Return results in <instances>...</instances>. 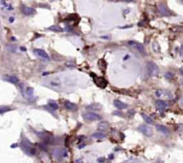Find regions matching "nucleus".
<instances>
[{"label": "nucleus", "mask_w": 183, "mask_h": 163, "mask_svg": "<svg viewBox=\"0 0 183 163\" xmlns=\"http://www.w3.org/2000/svg\"><path fill=\"white\" fill-rule=\"evenodd\" d=\"M146 67H148V74L150 75V76L155 77V76H157V75L159 74V73H160L159 67H158V66L155 64V62L149 61V62L148 63V64H146Z\"/></svg>", "instance_id": "f257e3e1"}, {"label": "nucleus", "mask_w": 183, "mask_h": 163, "mask_svg": "<svg viewBox=\"0 0 183 163\" xmlns=\"http://www.w3.org/2000/svg\"><path fill=\"white\" fill-rule=\"evenodd\" d=\"M21 146L22 150L27 154H29V155H34L35 154V149L32 147V145L29 142H27V141H22Z\"/></svg>", "instance_id": "f03ea898"}, {"label": "nucleus", "mask_w": 183, "mask_h": 163, "mask_svg": "<svg viewBox=\"0 0 183 163\" xmlns=\"http://www.w3.org/2000/svg\"><path fill=\"white\" fill-rule=\"evenodd\" d=\"M33 53L37 56L39 57L40 58H41L42 60H45V61H49L50 60V57L48 56V54L45 51V50L43 49H40V48H35L33 50Z\"/></svg>", "instance_id": "7ed1b4c3"}, {"label": "nucleus", "mask_w": 183, "mask_h": 163, "mask_svg": "<svg viewBox=\"0 0 183 163\" xmlns=\"http://www.w3.org/2000/svg\"><path fill=\"white\" fill-rule=\"evenodd\" d=\"M83 118L85 120H88V121H96V120H100L102 118L100 115L96 114L95 112H88V113H85L83 115Z\"/></svg>", "instance_id": "20e7f679"}, {"label": "nucleus", "mask_w": 183, "mask_h": 163, "mask_svg": "<svg viewBox=\"0 0 183 163\" xmlns=\"http://www.w3.org/2000/svg\"><path fill=\"white\" fill-rule=\"evenodd\" d=\"M128 44L130 45V46H132L134 48H136L139 53H141V54H143V55H146L145 48H144V46H143L141 43L137 42V41H130L128 42Z\"/></svg>", "instance_id": "39448f33"}, {"label": "nucleus", "mask_w": 183, "mask_h": 163, "mask_svg": "<svg viewBox=\"0 0 183 163\" xmlns=\"http://www.w3.org/2000/svg\"><path fill=\"white\" fill-rule=\"evenodd\" d=\"M139 131L146 136H152V134H153V130L150 127H148V125H140Z\"/></svg>", "instance_id": "423d86ee"}, {"label": "nucleus", "mask_w": 183, "mask_h": 163, "mask_svg": "<svg viewBox=\"0 0 183 163\" xmlns=\"http://www.w3.org/2000/svg\"><path fill=\"white\" fill-rule=\"evenodd\" d=\"M155 95H156V97H159V98H161V97H165L167 99H172L173 98V95L170 92L165 91V90H161V89L155 91Z\"/></svg>", "instance_id": "0eeeda50"}, {"label": "nucleus", "mask_w": 183, "mask_h": 163, "mask_svg": "<svg viewBox=\"0 0 183 163\" xmlns=\"http://www.w3.org/2000/svg\"><path fill=\"white\" fill-rule=\"evenodd\" d=\"M21 12H22L23 15H25L27 16H30V15H32L35 14V10L33 8L29 7V6H24V5L21 6Z\"/></svg>", "instance_id": "6e6552de"}, {"label": "nucleus", "mask_w": 183, "mask_h": 163, "mask_svg": "<svg viewBox=\"0 0 183 163\" xmlns=\"http://www.w3.org/2000/svg\"><path fill=\"white\" fill-rule=\"evenodd\" d=\"M3 80L6 81L8 83H15V84L19 83V79L17 76H15V75H4Z\"/></svg>", "instance_id": "1a4fd4ad"}, {"label": "nucleus", "mask_w": 183, "mask_h": 163, "mask_svg": "<svg viewBox=\"0 0 183 163\" xmlns=\"http://www.w3.org/2000/svg\"><path fill=\"white\" fill-rule=\"evenodd\" d=\"M155 107L157 108V109H159L160 111H164V110H165L167 108L168 104H167L166 101H164V100L159 99V100H156Z\"/></svg>", "instance_id": "9d476101"}, {"label": "nucleus", "mask_w": 183, "mask_h": 163, "mask_svg": "<svg viewBox=\"0 0 183 163\" xmlns=\"http://www.w3.org/2000/svg\"><path fill=\"white\" fill-rule=\"evenodd\" d=\"M156 130L159 132V133H161L162 134H164V135H169L170 134V130H169V128L168 127H166L165 125H156Z\"/></svg>", "instance_id": "9b49d317"}, {"label": "nucleus", "mask_w": 183, "mask_h": 163, "mask_svg": "<svg viewBox=\"0 0 183 163\" xmlns=\"http://www.w3.org/2000/svg\"><path fill=\"white\" fill-rule=\"evenodd\" d=\"M64 107L68 109V110H71V111H75L78 109V107L76 104L72 103L71 101H69V100H66V101L64 102Z\"/></svg>", "instance_id": "f8f14e48"}, {"label": "nucleus", "mask_w": 183, "mask_h": 163, "mask_svg": "<svg viewBox=\"0 0 183 163\" xmlns=\"http://www.w3.org/2000/svg\"><path fill=\"white\" fill-rule=\"evenodd\" d=\"M114 104L119 109H125V108H128V104H126V103H124L123 101H121V100H119V99H115L114 101Z\"/></svg>", "instance_id": "ddd939ff"}, {"label": "nucleus", "mask_w": 183, "mask_h": 163, "mask_svg": "<svg viewBox=\"0 0 183 163\" xmlns=\"http://www.w3.org/2000/svg\"><path fill=\"white\" fill-rule=\"evenodd\" d=\"M158 8H159V11H160V13H161L162 15H171L170 11L168 10V8L166 7L165 5L161 4V5L158 6Z\"/></svg>", "instance_id": "4468645a"}, {"label": "nucleus", "mask_w": 183, "mask_h": 163, "mask_svg": "<svg viewBox=\"0 0 183 163\" xmlns=\"http://www.w3.org/2000/svg\"><path fill=\"white\" fill-rule=\"evenodd\" d=\"M47 30L52 31H55V32H61V31H63V29L61 28V27L59 26V25H52V26L48 27Z\"/></svg>", "instance_id": "2eb2a0df"}, {"label": "nucleus", "mask_w": 183, "mask_h": 163, "mask_svg": "<svg viewBox=\"0 0 183 163\" xmlns=\"http://www.w3.org/2000/svg\"><path fill=\"white\" fill-rule=\"evenodd\" d=\"M141 117H142V118L145 120V122H146L148 124H149V125H152L153 123H154V121H153V119L149 117V116H148V115H146L145 113H141Z\"/></svg>", "instance_id": "dca6fc26"}, {"label": "nucleus", "mask_w": 183, "mask_h": 163, "mask_svg": "<svg viewBox=\"0 0 183 163\" xmlns=\"http://www.w3.org/2000/svg\"><path fill=\"white\" fill-rule=\"evenodd\" d=\"M92 137L97 138V139H102V138L105 137V134L104 133H101V132H96L92 134Z\"/></svg>", "instance_id": "f3484780"}, {"label": "nucleus", "mask_w": 183, "mask_h": 163, "mask_svg": "<svg viewBox=\"0 0 183 163\" xmlns=\"http://www.w3.org/2000/svg\"><path fill=\"white\" fill-rule=\"evenodd\" d=\"M107 127H108V124L106 122L103 121V122H100L98 124V125H97V128H98L99 130H105V129L107 128Z\"/></svg>", "instance_id": "a211bd4d"}, {"label": "nucleus", "mask_w": 183, "mask_h": 163, "mask_svg": "<svg viewBox=\"0 0 183 163\" xmlns=\"http://www.w3.org/2000/svg\"><path fill=\"white\" fill-rule=\"evenodd\" d=\"M65 66L68 68H74L75 67V63L73 61H67V62H65Z\"/></svg>", "instance_id": "6ab92c4d"}, {"label": "nucleus", "mask_w": 183, "mask_h": 163, "mask_svg": "<svg viewBox=\"0 0 183 163\" xmlns=\"http://www.w3.org/2000/svg\"><path fill=\"white\" fill-rule=\"evenodd\" d=\"M48 106L51 107L54 110H55V109H57V108H59L58 104L55 103V102H53V101H49V102H48Z\"/></svg>", "instance_id": "aec40b11"}, {"label": "nucleus", "mask_w": 183, "mask_h": 163, "mask_svg": "<svg viewBox=\"0 0 183 163\" xmlns=\"http://www.w3.org/2000/svg\"><path fill=\"white\" fill-rule=\"evenodd\" d=\"M11 110V108L9 107H2V108H0V114H2V113H5V112H7Z\"/></svg>", "instance_id": "412c9836"}, {"label": "nucleus", "mask_w": 183, "mask_h": 163, "mask_svg": "<svg viewBox=\"0 0 183 163\" xmlns=\"http://www.w3.org/2000/svg\"><path fill=\"white\" fill-rule=\"evenodd\" d=\"M90 108H91L92 109H97V108H100V106H99L98 104H91V105H89V106L87 107L88 109H89Z\"/></svg>", "instance_id": "4be33fe9"}, {"label": "nucleus", "mask_w": 183, "mask_h": 163, "mask_svg": "<svg viewBox=\"0 0 183 163\" xmlns=\"http://www.w3.org/2000/svg\"><path fill=\"white\" fill-rule=\"evenodd\" d=\"M165 77L168 78V79H172V78H173V73H165Z\"/></svg>", "instance_id": "5701e85b"}, {"label": "nucleus", "mask_w": 183, "mask_h": 163, "mask_svg": "<svg viewBox=\"0 0 183 163\" xmlns=\"http://www.w3.org/2000/svg\"><path fill=\"white\" fill-rule=\"evenodd\" d=\"M101 38H102V39H106V40H109L110 39L109 36H102Z\"/></svg>", "instance_id": "b1692460"}, {"label": "nucleus", "mask_w": 183, "mask_h": 163, "mask_svg": "<svg viewBox=\"0 0 183 163\" xmlns=\"http://www.w3.org/2000/svg\"><path fill=\"white\" fill-rule=\"evenodd\" d=\"M14 21H15V18L14 17H10V19H9V22H13Z\"/></svg>", "instance_id": "393cba45"}, {"label": "nucleus", "mask_w": 183, "mask_h": 163, "mask_svg": "<svg viewBox=\"0 0 183 163\" xmlns=\"http://www.w3.org/2000/svg\"><path fill=\"white\" fill-rule=\"evenodd\" d=\"M180 105H181V106L183 107V98H182V99H180Z\"/></svg>", "instance_id": "a878e982"}, {"label": "nucleus", "mask_w": 183, "mask_h": 163, "mask_svg": "<svg viewBox=\"0 0 183 163\" xmlns=\"http://www.w3.org/2000/svg\"><path fill=\"white\" fill-rule=\"evenodd\" d=\"M180 73H182V75H183V67L182 68H180Z\"/></svg>", "instance_id": "bb28decb"}, {"label": "nucleus", "mask_w": 183, "mask_h": 163, "mask_svg": "<svg viewBox=\"0 0 183 163\" xmlns=\"http://www.w3.org/2000/svg\"><path fill=\"white\" fill-rule=\"evenodd\" d=\"M182 4H183V1H182Z\"/></svg>", "instance_id": "cd10ccee"}]
</instances>
